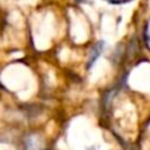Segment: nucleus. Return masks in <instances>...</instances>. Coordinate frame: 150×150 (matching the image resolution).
Listing matches in <instances>:
<instances>
[{"instance_id":"f257e3e1","label":"nucleus","mask_w":150,"mask_h":150,"mask_svg":"<svg viewBox=\"0 0 150 150\" xmlns=\"http://www.w3.org/2000/svg\"><path fill=\"white\" fill-rule=\"evenodd\" d=\"M104 49V41H99L98 44L93 45V47L91 49V53H90V58H88V63H87V67L91 69L92 65L96 62V59L99 58V55L101 54Z\"/></svg>"},{"instance_id":"f03ea898","label":"nucleus","mask_w":150,"mask_h":150,"mask_svg":"<svg viewBox=\"0 0 150 150\" xmlns=\"http://www.w3.org/2000/svg\"><path fill=\"white\" fill-rule=\"evenodd\" d=\"M105 1L111 3V4H117V5H120V4H125V3H129V1H132V0H105Z\"/></svg>"},{"instance_id":"7ed1b4c3","label":"nucleus","mask_w":150,"mask_h":150,"mask_svg":"<svg viewBox=\"0 0 150 150\" xmlns=\"http://www.w3.org/2000/svg\"><path fill=\"white\" fill-rule=\"evenodd\" d=\"M75 1H79V3H82V1H84V0H75Z\"/></svg>"}]
</instances>
